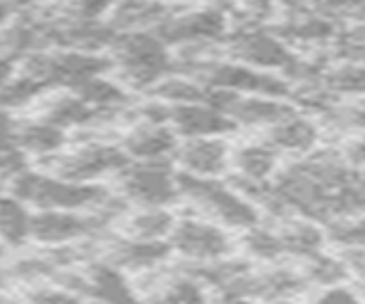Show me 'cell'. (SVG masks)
Segmentation results:
<instances>
[{"label":"cell","instance_id":"2e32d148","mask_svg":"<svg viewBox=\"0 0 365 304\" xmlns=\"http://www.w3.org/2000/svg\"><path fill=\"white\" fill-rule=\"evenodd\" d=\"M176 133L165 123L142 121L123 135L119 149L133 161H171V153L176 149Z\"/></svg>","mask_w":365,"mask_h":304},{"label":"cell","instance_id":"277c9868","mask_svg":"<svg viewBox=\"0 0 365 304\" xmlns=\"http://www.w3.org/2000/svg\"><path fill=\"white\" fill-rule=\"evenodd\" d=\"M114 176L121 199L137 208H167L178 201L176 172L171 161H130Z\"/></svg>","mask_w":365,"mask_h":304},{"label":"cell","instance_id":"8992f818","mask_svg":"<svg viewBox=\"0 0 365 304\" xmlns=\"http://www.w3.org/2000/svg\"><path fill=\"white\" fill-rule=\"evenodd\" d=\"M117 197H112L103 208L98 211H37L30 213V229L28 238L34 243L43 245H66L73 240H83L94 235L98 229H103L108 224L110 218H114L117 213L123 211L125 204H119L110 208L112 204H117Z\"/></svg>","mask_w":365,"mask_h":304},{"label":"cell","instance_id":"4316f807","mask_svg":"<svg viewBox=\"0 0 365 304\" xmlns=\"http://www.w3.org/2000/svg\"><path fill=\"white\" fill-rule=\"evenodd\" d=\"M279 35L285 39H294V41H324L334 37V28H331L329 21L324 19H313L308 16L304 21H292L288 26L279 28Z\"/></svg>","mask_w":365,"mask_h":304},{"label":"cell","instance_id":"1f68e13d","mask_svg":"<svg viewBox=\"0 0 365 304\" xmlns=\"http://www.w3.org/2000/svg\"><path fill=\"white\" fill-rule=\"evenodd\" d=\"M9 14H11V5L7 3V0H0V26L5 24Z\"/></svg>","mask_w":365,"mask_h":304},{"label":"cell","instance_id":"ba28073f","mask_svg":"<svg viewBox=\"0 0 365 304\" xmlns=\"http://www.w3.org/2000/svg\"><path fill=\"white\" fill-rule=\"evenodd\" d=\"M167 238L171 252H178L194 263H215L233 252V240L228 238V233L199 218L176 220Z\"/></svg>","mask_w":365,"mask_h":304},{"label":"cell","instance_id":"d6986e66","mask_svg":"<svg viewBox=\"0 0 365 304\" xmlns=\"http://www.w3.org/2000/svg\"><path fill=\"white\" fill-rule=\"evenodd\" d=\"M112 112H121V110H112ZM106 115H110V112H103V110H96V108L83 103V101L71 92V94H60V96L51 98L48 103L41 108V117H37V119L64 131V128H73V126L76 128L89 126V123L98 121Z\"/></svg>","mask_w":365,"mask_h":304},{"label":"cell","instance_id":"3957f363","mask_svg":"<svg viewBox=\"0 0 365 304\" xmlns=\"http://www.w3.org/2000/svg\"><path fill=\"white\" fill-rule=\"evenodd\" d=\"M110 62L117 66L121 78L135 89L153 87L171 74V55L169 49L160 41L153 32L130 30L125 35L110 41Z\"/></svg>","mask_w":365,"mask_h":304},{"label":"cell","instance_id":"9a60e30c","mask_svg":"<svg viewBox=\"0 0 365 304\" xmlns=\"http://www.w3.org/2000/svg\"><path fill=\"white\" fill-rule=\"evenodd\" d=\"M167 126L185 140L222 138V135L235 131V123L208 103H167Z\"/></svg>","mask_w":365,"mask_h":304},{"label":"cell","instance_id":"d6a6232c","mask_svg":"<svg viewBox=\"0 0 365 304\" xmlns=\"http://www.w3.org/2000/svg\"><path fill=\"white\" fill-rule=\"evenodd\" d=\"M0 304H34V302H14V300H0Z\"/></svg>","mask_w":365,"mask_h":304},{"label":"cell","instance_id":"f546056e","mask_svg":"<svg viewBox=\"0 0 365 304\" xmlns=\"http://www.w3.org/2000/svg\"><path fill=\"white\" fill-rule=\"evenodd\" d=\"M327 235L329 240L347 247H363V222L359 216L354 218H336L327 222Z\"/></svg>","mask_w":365,"mask_h":304},{"label":"cell","instance_id":"f1b7e54d","mask_svg":"<svg viewBox=\"0 0 365 304\" xmlns=\"http://www.w3.org/2000/svg\"><path fill=\"white\" fill-rule=\"evenodd\" d=\"M306 273L313 281H319V284H338L340 279H347L349 273L347 268L342 265V261H334V258H327L322 254H313L306 256Z\"/></svg>","mask_w":365,"mask_h":304},{"label":"cell","instance_id":"30bf717a","mask_svg":"<svg viewBox=\"0 0 365 304\" xmlns=\"http://www.w3.org/2000/svg\"><path fill=\"white\" fill-rule=\"evenodd\" d=\"M228 51H231V58L235 62L251 66V69H260V71L279 69V71L290 74L292 66L297 64L294 53L285 46L277 35H272L267 30H258V28L237 30L231 37Z\"/></svg>","mask_w":365,"mask_h":304},{"label":"cell","instance_id":"9c48e42d","mask_svg":"<svg viewBox=\"0 0 365 304\" xmlns=\"http://www.w3.org/2000/svg\"><path fill=\"white\" fill-rule=\"evenodd\" d=\"M208 106L217 108L222 115H226L235 123V128L237 126L267 128L272 123H277L297 112V108L283 98L231 94V92H220V89H210Z\"/></svg>","mask_w":365,"mask_h":304},{"label":"cell","instance_id":"44dd1931","mask_svg":"<svg viewBox=\"0 0 365 304\" xmlns=\"http://www.w3.org/2000/svg\"><path fill=\"white\" fill-rule=\"evenodd\" d=\"M174 222V213L167 208H137L121 222V235L142 243L165 240Z\"/></svg>","mask_w":365,"mask_h":304},{"label":"cell","instance_id":"603a6c76","mask_svg":"<svg viewBox=\"0 0 365 304\" xmlns=\"http://www.w3.org/2000/svg\"><path fill=\"white\" fill-rule=\"evenodd\" d=\"M176 14L174 9L165 7L155 0H121L112 9L110 26L112 28H144V26H160L165 19Z\"/></svg>","mask_w":365,"mask_h":304},{"label":"cell","instance_id":"6da1fadb","mask_svg":"<svg viewBox=\"0 0 365 304\" xmlns=\"http://www.w3.org/2000/svg\"><path fill=\"white\" fill-rule=\"evenodd\" d=\"M9 188L11 197L23 206H34L37 211H98L114 197L103 186L71 183L26 167L11 174Z\"/></svg>","mask_w":365,"mask_h":304},{"label":"cell","instance_id":"d4e9b609","mask_svg":"<svg viewBox=\"0 0 365 304\" xmlns=\"http://www.w3.org/2000/svg\"><path fill=\"white\" fill-rule=\"evenodd\" d=\"M30 213L14 197H0V240L19 247L28 240Z\"/></svg>","mask_w":365,"mask_h":304},{"label":"cell","instance_id":"7402d4cb","mask_svg":"<svg viewBox=\"0 0 365 304\" xmlns=\"http://www.w3.org/2000/svg\"><path fill=\"white\" fill-rule=\"evenodd\" d=\"M279 153H274L262 142L245 144L231 153L228 167H233L235 176L251 178V181H269V176L277 172Z\"/></svg>","mask_w":365,"mask_h":304},{"label":"cell","instance_id":"4dcf8cb0","mask_svg":"<svg viewBox=\"0 0 365 304\" xmlns=\"http://www.w3.org/2000/svg\"><path fill=\"white\" fill-rule=\"evenodd\" d=\"M311 304H359V298L354 295L349 288L329 286L324 293H319Z\"/></svg>","mask_w":365,"mask_h":304},{"label":"cell","instance_id":"52a82bcc","mask_svg":"<svg viewBox=\"0 0 365 304\" xmlns=\"http://www.w3.org/2000/svg\"><path fill=\"white\" fill-rule=\"evenodd\" d=\"M130 163L119 146L103 144V142H87L78 146L76 151L68 153H53L46 156L41 165L46 167V174L64 178L71 183H91L94 178H101L106 174H117L121 167Z\"/></svg>","mask_w":365,"mask_h":304},{"label":"cell","instance_id":"8fae6325","mask_svg":"<svg viewBox=\"0 0 365 304\" xmlns=\"http://www.w3.org/2000/svg\"><path fill=\"white\" fill-rule=\"evenodd\" d=\"M64 286L87 300H96L98 304H142L119 268L103 261L89 263L78 275H66Z\"/></svg>","mask_w":365,"mask_h":304},{"label":"cell","instance_id":"ac0fdd59","mask_svg":"<svg viewBox=\"0 0 365 304\" xmlns=\"http://www.w3.org/2000/svg\"><path fill=\"white\" fill-rule=\"evenodd\" d=\"M171 247L165 240L142 243V240H128L119 238L106 245V258L103 263H110L114 268H130V270H144L163 263L169 258Z\"/></svg>","mask_w":365,"mask_h":304},{"label":"cell","instance_id":"e0dca14e","mask_svg":"<svg viewBox=\"0 0 365 304\" xmlns=\"http://www.w3.org/2000/svg\"><path fill=\"white\" fill-rule=\"evenodd\" d=\"M319 138L317 123L302 115H290L272 126L265 128L262 144L269 146L274 153H292V156H306L315 149Z\"/></svg>","mask_w":365,"mask_h":304},{"label":"cell","instance_id":"cb8c5ba5","mask_svg":"<svg viewBox=\"0 0 365 304\" xmlns=\"http://www.w3.org/2000/svg\"><path fill=\"white\" fill-rule=\"evenodd\" d=\"M71 92L83 101V103L103 110V112H112V110H121L128 103V92L114 81H108L106 76H94L85 81L83 85H78Z\"/></svg>","mask_w":365,"mask_h":304},{"label":"cell","instance_id":"83f0119b","mask_svg":"<svg viewBox=\"0 0 365 304\" xmlns=\"http://www.w3.org/2000/svg\"><path fill=\"white\" fill-rule=\"evenodd\" d=\"M319 81L324 83V87L329 92H336V94H361L363 89V69L359 64H342L336 66L334 71L322 74Z\"/></svg>","mask_w":365,"mask_h":304},{"label":"cell","instance_id":"4fadbf2b","mask_svg":"<svg viewBox=\"0 0 365 304\" xmlns=\"http://www.w3.org/2000/svg\"><path fill=\"white\" fill-rule=\"evenodd\" d=\"M224 293L231 300H283L294 295L297 290L304 288V279L290 273V270H269V273H256L251 275L242 268L240 273H235L228 281L222 284Z\"/></svg>","mask_w":365,"mask_h":304},{"label":"cell","instance_id":"7c38bea8","mask_svg":"<svg viewBox=\"0 0 365 304\" xmlns=\"http://www.w3.org/2000/svg\"><path fill=\"white\" fill-rule=\"evenodd\" d=\"M226 30V16L220 9H197V12L187 14H171L163 24L155 26L153 35L169 46V44H178V46H203L215 39L224 37Z\"/></svg>","mask_w":365,"mask_h":304},{"label":"cell","instance_id":"ffe728a7","mask_svg":"<svg viewBox=\"0 0 365 304\" xmlns=\"http://www.w3.org/2000/svg\"><path fill=\"white\" fill-rule=\"evenodd\" d=\"M14 142L16 149L23 153H32L39 156V158H46V156H53L62 149L66 144L64 131H60L57 126H51L41 119L34 121H23V123H14Z\"/></svg>","mask_w":365,"mask_h":304},{"label":"cell","instance_id":"5b68a950","mask_svg":"<svg viewBox=\"0 0 365 304\" xmlns=\"http://www.w3.org/2000/svg\"><path fill=\"white\" fill-rule=\"evenodd\" d=\"M112 69L110 58H101L85 51H62V53H34L23 60L21 76H28L39 85L76 89L94 76H103Z\"/></svg>","mask_w":365,"mask_h":304},{"label":"cell","instance_id":"484cf974","mask_svg":"<svg viewBox=\"0 0 365 304\" xmlns=\"http://www.w3.org/2000/svg\"><path fill=\"white\" fill-rule=\"evenodd\" d=\"M142 304H205V293L199 279L178 277L151 300H142Z\"/></svg>","mask_w":365,"mask_h":304},{"label":"cell","instance_id":"5bb4252c","mask_svg":"<svg viewBox=\"0 0 365 304\" xmlns=\"http://www.w3.org/2000/svg\"><path fill=\"white\" fill-rule=\"evenodd\" d=\"M231 149L222 138H190L176 144L171 153V163L180 167V172L192 176L217 178L228 170Z\"/></svg>","mask_w":365,"mask_h":304},{"label":"cell","instance_id":"7a4b0ae2","mask_svg":"<svg viewBox=\"0 0 365 304\" xmlns=\"http://www.w3.org/2000/svg\"><path fill=\"white\" fill-rule=\"evenodd\" d=\"M176 186L178 199H185L199 216L210 218L217 227L247 231L260 224L256 206L240 197L226 181L176 172Z\"/></svg>","mask_w":365,"mask_h":304}]
</instances>
